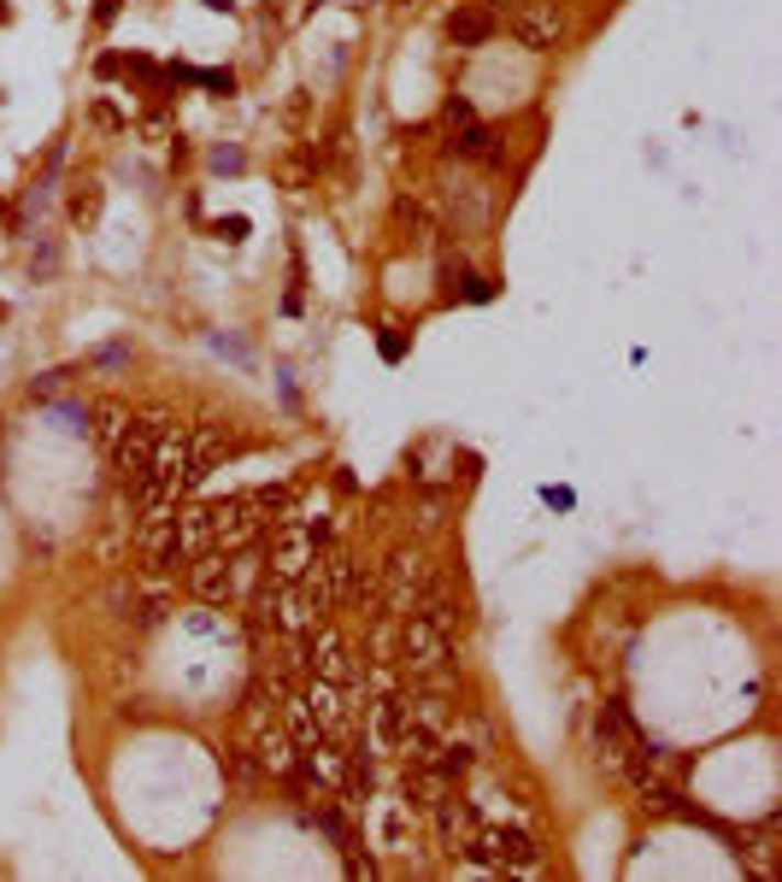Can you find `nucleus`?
Returning a JSON list of instances; mask_svg holds the SVG:
<instances>
[{
  "label": "nucleus",
  "instance_id": "obj_1",
  "mask_svg": "<svg viewBox=\"0 0 782 882\" xmlns=\"http://www.w3.org/2000/svg\"><path fill=\"white\" fill-rule=\"evenodd\" d=\"M395 665L412 676V683H430V676L453 671V630H441L436 618L406 613L400 618V641H395Z\"/></svg>",
  "mask_w": 782,
  "mask_h": 882
},
{
  "label": "nucleus",
  "instance_id": "obj_24",
  "mask_svg": "<svg viewBox=\"0 0 782 882\" xmlns=\"http://www.w3.org/2000/svg\"><path fill=\"white\" fill-rule=\"evenodd\" d=\"M448 124H471V100H459V95L448 100Z\"/></svg>",
  "mask_w": 782,
  "mask_h": 882
},
{
  "label": "nucleus",
  "instance_id": "obj_15",
  "mask_svg": "<svg viewBox=\"0 0 782 882\" xmlns=\"http://www.w3.org/2000/svg\"><path fill=\"white\" fill-rule=\"evenodd\" d=\"M430 812H436V824H441V841H448L453 853H459V847L471 841V829H477V812H471V801H459V794H441Z\"/></svg>",
  "mask_w": 782,
  "mask_h": 882
},
{
  "label": "nucleus",
  "instance_id": "obj_18",
  "mask_svg": "<svg viewBox=\"0 0 782 882\" xmlns=\"http://www.w3.org/2000/svg\"><path fill=\"white\" fill-rule=\"evenodd\" d=\"M741 859L753 864V871H759L764 882L777 877V818H764V824H759V836H747V841H741Z\"/></svg>",
  "mask_w": 782,
  "mask_h": 882
},
{
  "label": "nucleus",
  "instance_id": "obj_25",
  "mask_svg": "<svg viewBox=\"0 0 782 882\" xmlns=\"http://www.w3.org/2000/svg\"><path fill=\"white\" fill-rule=\"evenodd\" d=\"M495 7H524V0H495Z\"/></svg>",
  "mask_w": 782,
  "mask_h": 882
},
{
  "label": "nucleus",
  "instance_id": "obj_7",
  "mask_svg": "<svg viewBox=\"0 0 782 882\" xmlns=\"http://www.w3.org/2000/svg\"><path fill=\"white\" fill-rule=\"evenodd\" d=\"M400 718L406 729H423V736H448V676L412 683V694H400Z\"/></svg>",
  "mask_w": 782,
  "mask_h": 882
},
{
  "label": "nucleus",
  "instance_id": "obj_3",
  "mask_svg": "<svg viewBox=\"0 0 782 882\" xmlns=\"http://www.w3.org/2000/svg\"><path fill=\"white\" fill-rule=\"evenodd\" d=\"M436 576H430V559H423L418 548H395L388 553V565L377 571V600H383V613H395L406 618L412 606L423 600V588H430Z\"/></svg>",
  "mask_w": 782,
  "mask_h": 882
},
{
  "label": "nucleus",
  "instance_id": "obj_9",
  "mask_svg": "<svg viewBox=\"0 0 782 882\" xmlns=\"http://www.w3.org/2000/svg\"><path fill=\"white\" fill-rule=\"evenodd\" d=\"M318 559V541L306 523H283L277 536H271V559H265V576H277V583H295V576Z\"/></svg>",
  "mask_w": 782,
  "mask_h": 882
},
{
  "label": "nucleus",
  "instance_id": "obj_14",
  "mask_svg": "<svg viewBox=\"0 0 782 882\" xmlns=\"http://www.w3.org/2000/svg\"><path fill=\"white\" fill-rule=\"evenodd\" d=\"M594 748H601L594 759H601L606 771H624V759H630V748H636V741L624 736V712H618V706H606V712H601V729H594Z\"/></svg>",
  "mask_w": 782,
  "mask_h": 882
},
{
  "label": "nucleus",
  "instance_id": "obj_16",
  "mask_svg": "<svg viewBox=\"0 0 782 882\" xmlns=\"http://www.w3.org/2000/svg\"><path fill=\"white\" fill-rule=\"evenodd\" d=\"M448 789H453V783L436 771V759H430V765H406V789H400V794H406V806H412V812H430Z\"/></svg>",
  "mask_w": 782,
  "mask_h": 882
},
{
  "label": "nucleus",
  "instance_id": "obj_6",
  "mask_svg": "<svg viewBox=\"0 0 782 882\" xmlns=\"http://www.w3.org/2000/svg\"><path fill=\"white\" fill-rule=\"evenodd\" d=\"M135 553H142L147 565H183V553H177V506H147V512H135Z\"/></svg>",
  "mask_w": 782,
  "mask_h": 882
},
{
  "label": "nucleus",
  "instance_id": "obj_10",
  "mask_svg": "<svg viewBox=\"0 0 782 882\" xmlns=\"http://www.w3.org/2000/svg\"><path fill=\"white\" fill-rule=\"evenodd\" d=\"M306 712H312V724L324 729V736H342L353 724V701H348V683H324V676H312V683L300 688Z\"/></svg>",
  "mask_w": 782,
  "mask_h": 882
},
{
  "label": "nucleus",
  "instance_id": "obj_17",
  "mask_svg": "<svg viewBox=\"0 0 782 882\" xmlns=\"http://www.w3.org/2000/svg\"><path fill=\"white\" fill-rule=\"evenodd\" d=\"M448 36H453V47H483L488 36H495V19H488L483 7H465V12L448 19Z\"/></svg>",
  "mask_w": 782,
  "mask_h": 882
},
{
  "label": "nucleus",
  "instance_id": "obj_2",
  "mask_svg": "<svg viewBox=\"0 0 782 882\" xmlns=\"http://www.w3.org/2000/svg\"><path fill=\"white\" fill-rule=\"evenodd\" d=\"M471 864L477 871H513V877H541V853L530 836H518V829H471Z\"/></svg>",
  "mask_w": 782,
  "mask_h": 882
},
{
  "label": "nucleus",
  "instance_id": "obj_20",
  "mask_svg": "<svg viewBox=\"0 0 782 882\" xmlns=\"http://www.w3.org/2000/svg\"><path fill=\"white\" fill-rule=\"evenodd\" d=\"M124 430H130V406H124V400H100V406H95V436L112 448Z\"/></svg>",
  "mask_w": 782,
  "mask_h": 882
},
{
  "label": "nucleus",
  "instance_id": "obj_8",
  "mask_svg": "<svg viewBox=\"0 0 782 882\" xmlns=\"http://www.w3.org/2000/svg\"><path fill=\"white\" fill-rule=\"evenodd\" d=\"M513 36H518V47H530V54H553L559 36H565V19H559L553 0H524L513 12Z\"/></svg>",
  "mask_w": 782,
  "mask_h": 882
},
{
  "label": "nucleus",
  "instance_id": "obj_23",
  "mask_svg": "<svg viewBox=\"0 0 782 882\" xmlns=\"http://www.w3.org/2000/svg\"><path fill=\"white\" fill-rule=\"evenodd\" d=\"M218 235H224V242H242V235H247V218H224V224H218Z\"/></svg>",
  "mask_w": 782,
  "mask_h": 882
},
{
  "label": "nucleus",
  "instance_id": "obj_13",
  "mask_svg": "<svg viewBox=\"0 0 782 882\" xmlns=\"http://www.w3.org/2000/svg\"><path fill=\"white\" fill-rule=\"evenodd\" d=\"M177 553L183 565L212 553V506H177Z\"/></svg>",
  "mask_w": 782,
  "mask_h": 882
},
{
  "label": "nucleus",
  "instance_id": "obj_22",
  "mask_svg": "<svg viewBox=\"0 0 782 882\" xmlns=\"http://www.w3.org/2000/svg\"><path fill=\"white\" fill-rule=\"evenodd\" d=\"M71 218L77 224H95L100 218V183H82V189L71 195Z\"/></svg>",
  "mask_w": 782,
  "mask_h": 882
},
{
  "label": "nucleus",
  "instance_id": "obj_19",
  "mask_svg": "<svg viewBox=\"0 0 782 882\" xmlns=\"http://www.w3.org/2000/svg\"><path fill=\"white\" fill-rule=\"evenodd\" d=\"M395 218H400V230L412 235L418 247H423V242H430V235H436V207H430V200H423V195H400Z\"/></svg>",
  "mask_w": 782,
  "mask_h": 882
},
{
  "label": "nucleus",
  "instance_id": "obj_5",
  "mask_svg": "<svg viewBox=\"0 0 782 882\" xmlns=\"http://www.w3.org/2000/svg\"><path fill=\"white\" fill-rule=\"evenodd\" d=\"M300 665L312 671V676H324V683H353V648H348V641H342V636L330 630V618H324V624H312V630H306Z\"/></svg>",
  "mask_w": 782,
  "mask_h": 882
},
{
  "label": "nucleus",
  "instance_id": "obj_12",
  "mask_svg": "<svg viewBox=\"0 0 782 882\" xmlns=\"http://www.w3.org/2000/svg\"><path fill=\"white\" fill-rule=\"evenodd\" d=\"M247 741H253V759H260V771H271V776H288V771H295L300 748H295V736L283 729V718L265 724V729H253Z\"/></svg>",
  "mask_w": 782,
  "mask_h": 882
},
{
  "label": "nucleus",
  "instance_id": "obj_21",
  "mask_svg": "<svg viewBox=\"0 0 782 882\" xmlns=\"http://www.w3.org/2000/svg\"><path fill=\"white\" fill-rule=\"evenodd\" d=\"M488 142H495V135H488V130L477 124V118H471V124H465V130H459V135H453V142H448V147H453V154H459V159H483V154H488Z\"/></svg>",
  "mask_w": 782,
  "mask_h": 882
},
{
  "label": "nucleus",
  "instance_id": "obj_4",
  "mask_svg": "<svg viewBox=\"0 0 782 882\" xmlns=\"http://www.w3.org/2000/svg\"><path fill=\"white\" fill-rule=\"evenodd\" d=\"M271 530V512L260 506V495H242V500H224L212 506V548L218 553H235V548H253Z\"/></svg>",
  "mask_w": 782,
  "mask_h": 882
},
{
  "label": "nucleus",
  "instance_id": "obj_11",
  "mask_svg": "<svg viewBox=\"0 0 782 882\" xmlns=\"http://www.w3.org/2000/svg\"><path fill=\"white\" fill-rule=\"evenodd\" d=\"M189 588H195V600H207V606H224L235 600V588H230V553H200L189 559Z\"/></svg>",
  "mask_w": 782,
  "mask_h": 882
}]
</instances>
